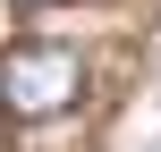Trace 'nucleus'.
Wrapping results in <instances>:
<instances>
[{"instance_id":"obj_1","label":"nucleus","mask_w":161,"mask_h":152,"mask_svg":"<svg viewBox=\"0 0 161 152\" xmlns=\"http://www.w3.org/2000/svg\"><path fill=\"white\" fill-rule=\"evenodd\" d=\"M0 102H8L17 127L68 118V110L85 102V51H68V42H17V51L0 59Z\"/></svg>"}]
</instances>
